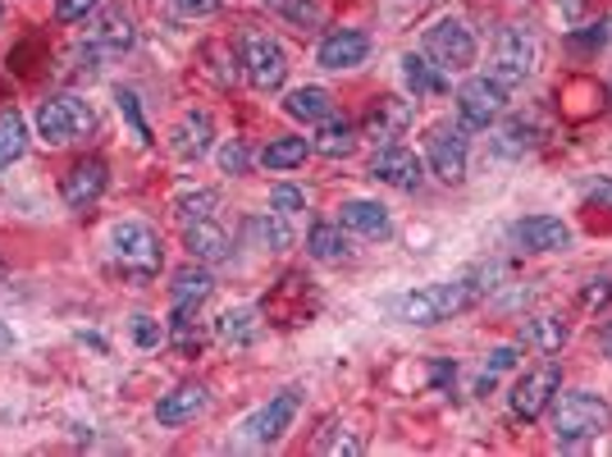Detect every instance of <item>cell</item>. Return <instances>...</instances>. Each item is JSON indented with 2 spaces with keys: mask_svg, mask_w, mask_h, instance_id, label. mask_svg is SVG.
Returning a JSON list of instances; mask_svg holds the SVG:
<instances>
[{
  "mask_svg": "<svg viewBox=\"0 0 612 457\" xmlns=\"http://www.w3.org/2000/svg\"><path fill=\"white\" fill-rule=\"evenodd\" d=\"M549 426H553V439L557 444H585V439H599L608 435L612 426V407L599 398V394H553L549 403Z\"/></svg>",
  "mask_w": 612,
  "mask_h": 457,
  "instance_id": "6da1fadb",
  "label": "cell"
},
{
  "mask_svg": "<svg viewBox=\"0 0 612 457\" xmlns=\"http://www.w3.org/2000/svg\"><path fill=\"white\" fill-rule=\"evenodd\" d=\"M475 298L480 294H475L471 279H444V284H425V288H416V294H407L398 302V311L412 325H440V320H453L457 311L475 307Z\"/></svg>",
  "mask_w": 612,
  "mask_h": 457,
  "instance_id": "7a4b0ae2",
  "label": "cell"
},
{
  "mask_svg": "<svg viewBox=\"0 0 612 457\" xmlns=\"http://www.w3.org/2000/svg\"><path fill=\"white\" fill-rule=\"evenodd\" d=\"M110 257L124 266L128 279H151V275L160 270V261H165V247H160V238H156L151 225H142V220H119V225L110 229Z\"/></svg>",
  "mask_w": 612,
  "mask_h": 457,
  "instance_id": "3957f363",
  "label": "cell"
},
{
  "mask_svg": "<svg viewBox=\"0 0 612 457\" xmlns=\"http://www.w3.org/2000/svg\"><path fill=\"white\" fill-rule=\"evenodd\" d=\"M97 129V110L87 106L82 97H51L47 106L37 110V133L41 142H51V147H69L78 138H87Z\"/></svg>",
  "mask_w": 612,
  "mask_h": 457,
  "instance_id": "277c9868",
  "label": "cell"
},
{
  "mask_svg": "<svg viewBox=\"0 0 612 457\" xmlns=\"http://www.w3.org/2000/svg\"><path fill=\"white\" fill-rule=\"evenodd\" d=\"M535 64H540V41H535L526 28H521V23L503 28V32H499V47H494L490 78L499 82V88H521V82L535 73Z\"/></svg>",
  "mask_w": 612,
  "mask_h": 457,
  "instance_id": "5b68a950",
  "label": "cell"
},
{
  "mask_svg": "<svg viewBox=\"0 0 612 457\" xmlns=\"http://www.w3.org/2000/svg\"><path fill=\"white\" fill-rule=\"evenodd\" d=\"M243 64H247V78H251L256 92H279L284 78H288V56H284V47L270 32H251L247 37Z\"/></svg>",
  "mask_w": 612,
  "mask_h": 457,
  "instance_id": "8992f818",
  "label": "cell"
},
{
  "mask_svg": "<svg viewBox=\"0 0 612 457\" xmlns=\"http://www.w3.org/2000/svg\"><path fill=\"white\" fill-rule=\"evenodd\" d=\"M425 56L444 73L448 69H471L475 64V37H471V28L462 19H440L425 32Z\"/></svg>",
  "mask_w": 612,
  "mask_h": 457,
  "instance_id": "52a82bcc",
  "label": "cell"
},
{
  "mask_svg": "<svg viewBox=\"0 0 612 457\" xmlns=\"http://www.w3.org/2000/svg\"><path fill=\"white\" fill-rule=\"evenodd\" d=\"M557 389H562V370H557V361H544V366L526 370V376L516 380V389H512L507 403H512L516 417L535 421V417H544V411H549V403H553Z\"/></svg>",
  "mask_w": 612,
  "mask_h": 457,
  "instance_id": "ba28073f",
  "label": "cell"
},
{
  "mask_svg": "<svg viewBox=\"0 0 612 457\" xmlns=\"http://www.w3.org/2000/svg\"><path fill=\"white\" fill-rule=\"evenodd\" d=\"M503 106H507V88H499L494 78H471L457 92L462 129H490V123L503 115Z\"/></svg>",
  "mask_w": 612,
  "mask_h": 457,
  "instance_id": "9c48e42d",
  "label": "cell"
},
{
  "mask_svg": "<svg viewBox=\"0 0 612 457\" xmlns=\"http://www.w3.org/2000/svg\"><path fill=\"white\" fill-rule=\"evenodd\" d=\"M297 407H302L297 389L275 394L266 407L251 411V417L243 421V435H247L251 444H279V439H284V430H288V426H293V417H297Z\"/></svg>",
  "mask_w": 612,
  "mask_h": 457,
  "instance_id": "30bf717a",
  "label": "cell"
},
{
  "mask_svg": "<svg viewBox=\"0 0 612 457\" xmlns=\"http://www.w3.org/2000/svg\"><path fill=\"white\" fill-rule=\"evenodd\" d=\"M106 183H110V170H106V160L101 156H87V160H78L73 170L65 175V206H73V211H87V206H97L101 201V192H106Z\"/></svg>",
  "mask_w": 612,
  "mask_h": 457,
  "instance_id": "8fae6325",
  "label": "cell"
},
{
  "mask_svg": "<svg viewBox=\"0 0 612 457\" xmlns=\"http://www.w3.org/2000/svg\"><path fill=\"white\" fill-rule=\"evenodd\" d=\"M134 19H128L124 10H110L101 14L92 28H87V41H82V51L87 60H101V56H124L128 47H134Z\"/></svg>",
  "mask_w": 612,
  "mask_h": 457,
  "instance_id": "7c38bea8",
  "label": "cell"
},
{
  "mask_svg": "<svg viewBox=\"0 0 612 457\" xmlns=\"http://www.w3.org/2000/svg\"><path fill=\"white\" fill-rule=\"evenodd\" d=\"M512 242L521 252H562V247H572V229L557 216H526L512 225Z\"/></svg>",
  "mask_w": 612,
  "mask_h": 457,
  "instance_id": "4fadbf2b",
  "label": "cell"
},
{
  "mask_svg": "<svg viewBox=\"0 0 612 457\" xmlns=\"http://www.w3.org/2000/svg\"><path fill=\"white\" fill-rule=\"evenodd\" d=\"M430 170L440 175L448 188L466 179V138H462V129H444L440 123V129L430 133Z\"/></svg>",
  "mask_w": 612,
  "mask_h": 457,
  "instance_id": "5bb4252c",
  "label": "cell"
},
{
  "mask_svg": "<svg viewBox=\"0 0 612 457\" xmlns=\"http://www.w3.org/2000/svg\"><path fill=\"white\" fill-rule=\"evenodd\" d=\"M366 51H371V37L362 28H334L320 41L316 60H320V69H357L366 60Z\"/></svg>",
  "mask_w": 612,
  "mask_h": 457,
  "instance_id": "9a60e30c",
  "label": "cell"
},
{
  "mask_svg": "<svg viewBox=\"0 0 612 457\" xmlns=\"http://www.w3.org/2000/svg\"><path fill=\"white\" fill-rule=\"evenodd\" d=\"M371 175H375L379 183H388V188L416 192V188H421V160H416V151L388 142V147H379V156H375V165H371Z\"/></svg>",
  "mask_w": 612,
  "mask_h": 457,
  "instance_id": "2e32d148",
  "label": "cell"
},
{
  "mask_svg": "<svg viewBox=\"0 0 612 457\" xmlns=\"http://www.w3.org/2000/svg\"><path fill=\"white\" fill-rule=\"evenodd\" d=\"M206 407H210V389L206 385H179L174 394H165L156 403V421L160 426H188V421L201 417Z\"/></svg>",
  "mask_w": 612,
  "mask_h": 457,
  "instance_id": "e0dca14e",
  "label": "cell"
},
{
  "mask_svg": "<svg viewBox=\"0 0 612 457\" xmlns=\"http://www.w3.org/2000/svg\"><path fill=\"white\" fill-rule=\"evenodd\" d=\"M338 225L347 234H362V238H388L393 220H388V206L379 201H366V197H353L338 206Z\"/></svg>",
  "mask_w": 612,
  "mask_h": 457,
  "instance_id": "ac0fdd59",
  "label": "cell"
},
{
  "mask_svg": "<svg viewBox=\"0 0 612 457\" xmlns=\"http://www.w3.org/2000/svg\"><path fill=\"white\" fill-rule=\"evenodd\" d=\"M412 115H416L412 101H403V97H379V101L371 106V115H366V133L388 147V142L412 123Z\"/></svg>",
  "mask_w": 612,
  "mask_h": 457,
  "instance_id": "d6986e66",
  "label": "cell"
},
{
  "mask_svg": "<svg viewBox=\"0 0 612 457\" xmlns=\"http://www.w3.org/2000/svg\"><path fill=\"white\" fill-rule=\"evenodd\" d=\"M210 288H215V279H210V270H206V266H184L179 275H174V284H169L174 311L197 316V307L210 298Z\"/></svg>",
  "mask_w": 612,
  "mask_h": 457,
  "instance_id": "ffe728a7",
  "label": "cell"
},
{
  "mask_svg": "<svg viewBox=\"0 0 612 457\" xmlns=\"http://www.w3.org/2000/svg\"><path fill=\"white\" fill-rule=\"evenodd\" d=\"M169 147L179 160H201L210 151V115L206 110H188L179 119V129L169 133Z\"/></svg>",
  "mask_w": 612,
  "mask_h": 457,
  "instance_id": "44dd1931",
  "label": "cell"
},
{
  "mask_svg": "<svg viewBox=\"0 0 612 457\" xmlns=\"http://www.w3.org/2000/svg\"><path fill=\"white\" fill-rule=\"evenodd\" d=\"M184 242H188L193 261H229V252H234L229 234H225L220 225H215V220H197V225H184Z\"/></svg>",
  "mask_w": 612,
  "mask_h": 457,
  "instance_id": "7402d4cb",
  "label": "cell"
},
{
  "mask_svg": "<svg viewBox=\"0 0 612 457\" xmlns=\"http://www.w3.org/2000/svg\"><path fill=\"white\" fill-rule=\"evenodd\" d=\"M540 138H544L540 119H512V123H503V133L494 138V156H503V160H516V156L535 151V147H540Z\"/></svg>",
  "mask_w": 612,
  "mask_h": 457,
  "instance_id": "603a6c76",
  "label": "cell"
},
{
  "mask_svg": "<svg viewBox=\"0 0 612 457\" xmlns=\"http://www.w3.org/2000/svg\"><path fill=\"white\" fill-rule=\"evenodd\" d=\"M312 151H320V156H329V160L353 156V151H357V129H353V123H347V119L329 115V119L320 123V133H316Z\"/></svg>",
  "mask_w": 612,
  "mask_h": 457,
  "instance_id": "cb8c5ba5",
  "label": "cell"
},
{
  "mask_svg": "<svg viewBox=\"0 0 612 457\" xmlns=\"http://www.w3.org/2000/svg\"><path fill=\"white\" fill-rule=\"evenodd\" d=\"M403 78H407V88L416 97H440L448 88V73L434 60H425V56H403Z\"/></svg>",
  "mask_w": 612,
  "mask_h": 457,
  "instance_id": "d4e9b609",
  "label": "cell"
},
{
  "mask_svg": "<svg viewBox=\"0 0 612 457\" xmlns=\"http://www.w3.org/2000/svg\"><path fill=\"white\" fill-rule=\"evenodd\" d=\"M284 110L293 119H302V123H325L334 115V97L325 88H297V92H288Z\"/></svg>",
  "mask_w": 612,
  "mask_h": 457,
  "instance_id": "484cf974",
  "label": "cell"
},
{
  "mask_svg": "<svg viewBox=\"0 0 612 457\" xmlns=\"http://www.w3.org/2000/svg\"><path fill=\"white\" fill-rule=\"evenodd\" d=\"M28 151V123L19 110H0V170H10Z\"/></svg>",
  "mask_w": 612,
  "mask_h": 457,
  "instance_id": "4316f807",
  "label": "cell"
},
{
  "mask_svg": "<svg viewBox=\"0 0 612 457\" xmlns=\"http://www.w3.org/2000/svg\"><path fill=\"white\" fill-rule=\"evenodd\" d=\"M256 329H260V320H256L251 307H229L220 320H215V335H220L225 344H238V348L256 339Z\"/></svg>",
  "mask_w": 612,
  "mask_h": 457,
  "instance_id": "83f0119b",
  "label": "cell"
},
{
  "mask_svg": "<svg viewBox=\"0 0 612 457\" xmlns=\"http://www.w3.org/2000/svg\"><path fill=\"white\" fill-rule=\"evenodd\" d=\"M306 252L316 261H343L347 257V238H343V225H316L306 234Z\"/></svg>",
  "mask_w": 612,
  "mask_h": 457,
  "instance_id": "f1b7e54d",
  "label": "cell"
},
{
  "mask_svg": "<svg viewBox=\"0 0 612 457\" xmlns=\"http://www.w3.org/2000/svg\"><path fill=\"white\" fill-rule=\"evenodd\" d=\"M306 151H312L306 138H275L266 151H260V165H266V170H297L306 160Z\"/></svg>",
  "mask_w": 612,
  "mask_h": 457,
  "instance_id": "f546056e",
  "label": "cell"
},
{
  "mask_svg": "<svg viewBox=\"0 0 612 457\" xmlns=\"http://www.w3.org/2000/svg\"><path fill=\"white\" fill-rule=\"evenodd\" d=\"M251 238H256L260 247H270V252H284V247L293 242V229H288L284 211H270V216L251 220Z\"/></svg>",
  "mask_w": 612,
  "mask_h": 457,
  "instance_id": "4dcf8cb0",
  "label": "cell"
},
{
  "mask_svg": "<svg viewBox=\"0 0 612 457\" xmlns=\"http://www.w3.org/2000/svg\"><path fill=\"white\" fill-rule=\"evenodd\" d=\"M215 192H184L179 201H174V211H179V220L184 225H197V220H210V211H215Z\"/></svg>",
  "mask_w": 612,
  "mask_h": 457,
  "instance_id": "1f68e13d",
  "label": "cell"
},
{
  "mask_svg": "<svg viewBox=\"0 0 612 457\" xmlns=\"http://www.w3.org/2000/svg\"><path fill=\"white\" fill-rule=\"evenodd\" d=\"M531 339H535L544 352H557V348L566 344V325H562L557 316H535V320H531Z\"/></svg>",
  "mask_w": 612,
  "mask_h": 457,
  "instance_id": "d6a6232c",
  "label": "cell"
},
{
  "mask_svg": "<svg viewBox=\"0 0 612 457\" xmlns=\"http://www.w3.org/2000/svg\"><path fill=\"white\" fill-rule=\"evenodd\" d=\"M115 101H119V115H124L128 123H134V138L147 147V142H151V129H147V119H142V110H138V97L119 88V92H115Z\"/></svg>",
  "mask_w": 612,
  "mask_h": 457,
  "instance_id": "836d02e7",
  "label": "cell"
},
{
  "mask_svg": "<svg viewBox=\"0 0 612 457\" xmlns=\"http://www.w3.org/2000/svg\"><path fill=\"white\" fill-rule=\"evenodd\" d=\"M266 6H270V10H279V14H288V19H293V23H302V28L320 19V6H316V0H266Z\"/></svg>",
  "mask_w": 612,
  "mask_h": 457,
  "instance_id": "e575fe53",
  "label": "cell"
},
{
  "mask_svg": "<svg viewBox=\"0 0 612 457\" xmlns=\"http://www.w3.org/2000/svg\"><path fill=\"white\" fill-rule=\"evenodd\" d=\"M512 366H516V348H494V352L485 357V380H480V394L494 389V380L503 376V370H512Z\"/></svg>",
  "mask_w": 612,
  "mask_h": 457,
  "instance_id": "d590c367",
  "label": "cell"
},
{
  "mask_svg": "<svg viewBox=\"0 0 612 457\" xmlns=\"http://www.w3.org/2000/svg\"><path fill=\"white\" fill-rule=\"evenodd\" d=\"M302 206H306V192H302V188H293V183H279V188L270 192V211L293 216V211H302Z\"/></svg>",
  "mask_w": 612,
  "mask_h": 457,
  "instance_id": "8d00e7d4",
  "label": "cell"
},
{
  "mask_svg": "<svg viewBox=\"0 0 612 457\" xmlns=\"http://www.w3.org/2000/svg\"><path fill=\"white\" fill-rule=\"evenodd\" d=\"M101 6V0H56V19L60 23H78V19H87Z\"/></svg>",
  "mask_w": 612,
  "mask_h": 457,
  "instance_id": "74e56055",
  "label": "cell"
},
{
  "mask_svg": "<svg viewBox=\"0 0 612 457\" xmlns=\"http://www.w3.org/2000/svg\"><path fill=\"white\" fill-rule=\"evenodd\" d=\"M134 339H138V348H160L165 329H160V320H151V316H138V320H134Z\"/></svg>",
  "mask_w": 612,
  "mask_h": 457,
  "instance_id": "f35d334b",
  "label": "cell"
},
{
  "mask_svg": "<svg viewBox=\"0 0 612 457\" xmlns=\"http://www.w3.org/2000/svg\"><path fill=\"white\" fill-rule=\"evenodd\" d=\"M608 298H612V270H603V275L590 279V288H585V298H581V302L594 311V307H603Z\"/></svg>",
  "mask_w": 612,
  "mask_h": 457,
  "instance_id": "ab89813d",
  "label": "cell"
},
{
  "mask_svg": "<svg viewBox=\"0 0 612 457\" xmlns=\"http://www.w3.org/2000/svg\"><path fill=\"white\" fill-rule=\"evenodd\" d=\"M247 160H251V156H247V147H243L238 138H234V142H229V147L220 151V165H225V175H243V170H247Z\"/></svg>",
  "mask_w": 612,
  "mask_h": 457,
  "instance_id": "60d3db41",
  "label": "cell"
},
{
  "mask_svg": "<svg viewBox=\"0 0 612 457\" xmlns=\"http://www.w3.org/2000/svg\"><path fill=\"white\" fill-rule=\"evenodd\" d=\"M608 28H612L608 19H603V23H590V32H572V41H576V47H581V51H594V47H603V41L612 37Z\"/></svg>",
  "mask_w": 612,
  "mask_h": 457,
  "instance_id": "b9f144b4",
  "label": "cell"
},
{
  "mask_svg": "<svg viewBox=\"0 0 612 457\" xmlns=\"http://www.w3.org/2000/svg\"><path fill=\"white\" fill-rule=\"evenodd\" d=\"M184 14H193V19H206V14H215L220 10V0H174Z\"/></svg>",
  "mask_w": 612,
  "mask_h": 457,
  "instance_id": "7bdbcfd3",
  "label": "cell"
},
{
  "mask_svg": "<svg viewBox=\"0 0 612 457\" xmlns=\"http://www.w3.org/2000/svg\"><path fill=\"white\" fill-rule=\"evenodd\" d=\"M590 201H599V206H612V179L594 183V188H590Z\"/></svg>",
  "mask_w": 612,
  "mask_h": 457,
  "instance_id": "ee69618b",
  "label": "cell"
},
{
  "mask_svg": "<svg viewBox=\"0 0 612 457\" xmlns=\"http://www.w3.org/2000/svg\"><path fill=\"white\" fill-rule=\"evenodd\" d=\"M10 348H14V335H10V325H6V320H0V357H6Z\"/></svg>",
  "mask_w": 612,
  "mask_h": 457,
  "instance_id": "f6af8a7d",
  "label": "cell"
},
{
  "mask_svg": "<svg viewBox=\"0 0 612 457\" xmlns=\"http://www.w3.org/2000/svg\"><path fill=\"white\" fill-rule=\"evenodd\" d=\"M603 348H608V357H612V325L603 329Z\"/></svg>",
  "mask_w": 612,
  "mask_h": 457,
  "instance_id": "bcb514c9",
  "label": "cell"
},
{
  "mask_svg": "<svg viewBox=\"0 0 612 457\" xmlns=\"http://www.w3.org/2000/svg\"><path fill=\"white\" fill-rule=\"evenodd\" d=\"M0 279H6V266H0Z\"/></svg>",
  "mask_w": 612,
  "mask_h": 457,
  "instance_id": "7dc6e473",
  "label": "cell"
},
{
  "mask_svg": "<svg viewBox=\"0 0 612 457\" xmlns=\"http://www.w3.org/2000/svg\"><path fill=\"white\" fill-rule=\"evenodd\" d=\"M0 14H6V10H0Z\"/></svg>",
  "mask_w": 612,
  "mask_h": 457,
  "instance_id": "c3c4849f",
  "label": "cell"
}]
</instances>
